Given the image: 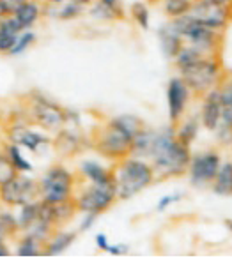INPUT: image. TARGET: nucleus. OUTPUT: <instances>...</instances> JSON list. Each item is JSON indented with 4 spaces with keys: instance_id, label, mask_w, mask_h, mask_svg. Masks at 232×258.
Returning <instances> with one entry per match:
<instances>
[{
    "instance_id": "19",
    "label": "nucleus",
    "mask_w": 232,
    "mask_h": 258,
    "mask_svg": "<svg viewBox=\"0 0 232 258\" xmlns=\"http://www.w3.org/2000/svg\"><path fill=\"white\" fill-rule=\"evenodd\" d=\"M78 175L85 182H94V184L114 182V172H112V168L100 165L96 161H90V159H85V161L80 163Z\"/></svg>"
},
{
    "instance_id": "22",
    "label": "nucleus",
    "mask_w": 232,
    "mask_h": 258,
    "mask_svg": "<svg viewBox=\"0 0 232 258\" xmlns=\"http://www.w3.org/2000/svg\"><path fill=\"white\" fill-rule=\"evenodd\" d=\"M20 32H22V27L18 25L15 16H2L0 18V53H11Z\"/></svg>"
},
{
    "instance_id": "12",
    "label": "nucleus",
    "mask_w": 232,
    "mask_h": 258,
    "mask_svg": "<svg viewBox=\"0 0 232 258\" xmlns=\"http://www.w3.org/2000/svg\"><path fill=\"white\" fill-rule=\"evenodd\" d=\"M220 165H221V158H220V154L214 151H204V152H199V154L192 156L188 170H186L192 186H195V187L211 186V182H213Z\"/></svg>"
},
{
    "instance_id": "30",
    "label": "nucleus",
    "mask_w": 232,
    "mask_h": 258,
    "mask_svg": "<svg viewBox=\"0 0 232 258\" xmlns=\"http://www.w3.org/2000/svg\"><path fill=\"white\" fill-rule=\"evenodd\" d=\"M37 41V34L34 32L32 29L30 30H22V32L18 34V39H16L15 46H13L11 53L13 57H16V55H23L29 48H32L34 44H36Z\"/></svg>"
},
{
    "instance_id": "4",
    "label": "nucleus",
    "mask_w": 232,
    "mask_h": 258,
    "mask_svg": "<svg viewBox=\"0 0 232 258\" xmlns=\"http://www.w3.org/2000/svg\"><path fill=\"white\" fill-rule=\"evenodd\" d=\"M22 111L25 113L27 120L36 127L48 131V133H57L62 129L68 120V110L62 108L59 103L50 99L44 94L32 90L22 99Z\"/></svg>"
},
{
    "instance_id": "31",
    "label": "nucleus",
    "mask_w": 232,
    "mask_h": 258,
    "mask_svg": "<svg viewBox=\"0 0 232 258\" xmlns=\"http://www.w3.org/2000/svg\"><path fill=\"white\" fill-rule=\"evenodd\" d=\"M131 13V18L135 20V23L138 27H142L144 30L149 29V22H151V11L144 2H135L129 9Z\"/></svg>"
},
{
    "instance_id": "18",
    "label": "nucleus",
    "mask_w": 232,
    "mask_h": 258,
    "mask_svg": "<svg viewBox=\"0 0 232 258\" xmlns=\"http://www.w3.org/2000/svg\"><path fill=\"white\" fill-rule=\"evenodd\" d=\"M76 235H78L76 232L57 228L44 242L43 256H59V254H62L73 246V242L76 240Z\"/></svg>"
},
{
    "instance_id": "20",
    "label": "nucleus",
    "mask_w": 232,
    "mask_h": 258,
    "mask_svg": "<svg viewBox=\"0 0 232 258\" xmlns=\"http://www.w3.org/2000/svg\"><path fill=\"white\" fill-rule=\"evenodd\" d=\"M158 39H160V46L161 51H163L165 57L174 58L175 53L179 51V48L182 46V37L181 34L175 30V27L172 25V22L163 23V25L158 29Z\"/></svg>"
},
{
    "instance_id": "5",
    "label": "nucleus",
    "mask_w": 232,
    "mask_h": 258,
    "mask_svg": "<svg viewBox=\"0 0 232 258\" xmlns=\"http://www.w3.org/2000/svg\"><path fill=\"white\" fill-rule=\"evenodd\" d=\"M179 76L184 80L188 89L197 96H204L216 89L223 80V69L218 55H204L193 64L179 69Z\"/></svg>"
},
{
    "instance_id": "38",
    "label": "nucleus",
    "mask_w": 232,
    "mask_h": 258,
    "mask_svg": "<svg viewBox=\"0 0 232 258\" xmlns=\"http://www.w3.org/2000/svg\"><path fill=\"white\" fill-rule=\"evenodd\" d=\"M11 237H9L8 230L4 228V225H2V221H0V242H4V240H9Z\"/></svg>"
},
{
    "instance_id": "23",
    "label": "nucleus",
    "mask_w": 232,
    "mask_h": 258,
    "mask_svg": "<svg viewBox=\"0 0 232 258\" xmlns=\"http://www.w3.org/2000/svg\"><path fill=\"white\" fill-rule=\"evenodd\" d=\"M89 8V15L101 22H117V20H124L126 16L121 4H112L105 0H94Z\"/></svg>"
},
{
    "instance_id": "37",
    "label": "nucleus",
    "mask_w": 232,
    "mask_h": 258,
    "mask_svg": "<svg viewBox=\"0 0 232 258\" xmlns=\"http://www.w3.org/2000/svg\"><path fill=\"white\" fill-rule=\"evenodd\" d=\"M13 254V249L9 247L8 240H4V242H0V258H8Z\"/></svg>"
},
{
    "instance_id": "33",
    "label": "nucleus",
    "mask_w": 232,
    "mask_h": 258,
    "mask_svg": "<svg viewBox=\"0 0 232 258\" xmlns=\"http://www.w3.org/2000/svg\"><path fill=\"white\" fill-rule=\"evenodd\" d=\"M182 200V193H170V195H165L163 198H161L160 202H158V205H156V211L158 212H163V211H167L170 205H174V204H177V202H181Z\"/></svg>"
},
{
    "instance_id": "35",
    "label": "nucleus",
    "mask_w": 232,
    "mask_h": 258,
    "mask_svg": "<svg viewBox=\"0 0 232 258\" xmlns=\"http://www.w3.org/2000/svg\"><path fill=\"white\" fill-rule=\"evenodd\" d=\"M128 249L129 247L126 246V244H110L108 249H107V253L114 254V256H122V254L128 253Z\"/></svg>"
},
{
    "instance_id": "13",
    "label": "nucleus",
    "mask_w": 232,
    "mask_h": 258,
    "mask_svg": "<svg viewBox=\"0 0 232 258\" xmlns=\"http://www.w3.org/2000/svg\"><path fill=\"white\" fill-rule=\"evenodd\" d=\"M218 90L221 97V117L213 133L216 135L218 144L232 145V78L221 80Z\"/></svg>"
},
{
    "instance_id": "39",
    "label": "nucleus",
    "mask_w": 232,
    "mask_h": 258,
    "mask_svg": "<svg viewBox=\"0 0 232 258\" xmlns=\"http://www.w3.org/2000/svg\"><path fill=\"white\" fill-rule=\"evenodd\" d=\"M44 6H50V8H54V6H59L62 4V2H66V0H41Z\"/></svg>"
},
{
    "instance_id": "26",
    "label": "nucleus",
    "mask_w": 232,
    "mask_h": 258,
    "mask_svg": "<svg viewBox=\"0 0 232 258\" xmlns=\"http://www.w3.org/2000/svg\"><path fill=\"white\" fill-rule=\"evenodd\" d=\"M16 223H18V232H27L39 218V200L30 202V204L20 205L15 212Z\"/></svg>"
},
{
    "instance_id": "10",
    "label": "nucleus",
    "mask_w": 232,
    "mask_h": 258,
    "mask_svg": "<svg viewBox=\"0 0 232 258\" xmlns=\"http://www.w3.org/2000/svg\"><path fill=\"white\" fill-rule=\"evenodd\" d=\"M39 200V184L27 173H16L8 182L0 184V205L18 209L20 205Z\"/></svg>"
},
{
    "instance_id": "41",
    "label": "nucleus",
    "mask_w": 232,
    "mask_h": 258,
    "mask_svg": "<svg viewBox=\"0 0 232 258\" xmlns=\"http://www.w3.org/2000/svg\"><path fill=\"white\" fill-rule=\"evenodd\" d=\"M204 2H214V4H232V0H204Z\"/></svg>"
},
{
    "instance_id": "15",
    "label": "nucleus",
    "mask_w": 232,
    "mask_h": 258,
    "mask_svg": "<svg viewBox=\"0 0 232 258\" xmlns=\"http://www.w3.org/2000/svg\"><path fill=\"white\" fill-rule=\"evenodd\" d=\"M220 117H221V97H220V90L216 87V89L204 94V101H202V106H200V115H199L200 125L213 133L214 129H216L218 122H220Z\"/></svg>"
},
{
    "instance_id": "32",
    "label": "nucleus",
    "mask_w": 232,
    "mask_h": 258,
    "mask_svg": "<svg viewBox=\"0 0 232 258\" xmlns=\"http://www.w3.org/2000/svg\"><path fill=\"white\" fill-rule=\"evenodd\" d=\"M16 173H18V172H16L15 166H13L11 161L8 159V156H6V151L0 152V184L8 182V180L13 179V177H15Z\"/></svg>"
},
{
    "instance_id": "17",
    "label": "nucleus",
    "mask_w": 232,
    "mask_h": 258,
    "mask_svg": "<svg viewBox=\"0 0 232 258\" xmlns=\"http://www.w3.org/2000/svg\"><path fill=\"white\" fill-rule=\"evenodd\" d=\"M52 145L62 154H76L83 147V137L75 127H69L68 124L57 131V137L52 138Z\"/></svg>"
},
{
    "instance_id": "2",
    "label": "nucleus",
    "mask_w": 232,
    "mask_h": 258,
    "mask_svg": "<svg viewBox=\"0 0 232 258\" xmlns=\"http://www.w3.org/2000/svg\"><path fill=\"white\" fill-rule=\"evenodd\" d=\"M142 127L144 122L135 115H117L96 127L90 140V147L110 161H121L131 154L133 140Z\"/></svg>"
},
{
    "instance_id": "24",
    "label": "nucleus",
    "mask_w": 232,
    "mask_h": 258,
    "mask_svg": "<svg viewBox=\"0 0 232 258\" xmlns=\"http://www.w3.org/2000/svg\"><path fill=\"white\" fill-rule=\"evenodd\" d=\"M211 187L218 197H232V161L221 163L211 182Z\"/></svg>"
},
{
    "instance_id": "21",
    "label": "nucleus",
    "mask_w": 232,
    "mask_h": 258,
    "mask_svg": "<svg viewBox=\"0 0 232 258\" xmlns=\"http://www.w3.org/2000/svg\"><path fill=\"white\" fill-rule=\"evenodd\" d=\"M18 239H16V246H15V254L20 258H36V256H43V249H44V240H41L39 237H36L34 233L29 232H22L18 233Z\"/></svg>"
},
{
    "instance_id": "3",
    "label": "nucleus",
    "mask_w": 232,
    "mask_h": 258,
    "mask_svg": "<svg viewBox=\"0 0 232 258\" xmlns=\"http://www.w3.org/2000/svg\"><path fill=\"white\" fill-rule=\"evenodd\" d=\"M112 172L117 200H131L156 180L153 166L135 156H126L121 161H115Z\"/></svg>"
},
{
    "instance_id": "11",
    "label": "nucleus",
    "mask_w": 232,
    "mask_h": 258,
    "mask_svg": "<svg viewBox=\"0 0 232 258\" xmlns=\"http://www.w3.org/2000/svg\"><path fill=\"white\" fill-rule=\"evenodd\" d=\"M188 15L199 23L206 25L207 29L223 32L232 22V4H214V2L193 0Z\"/></svg>"
},
{
    "instance_id": "28",
    "label": "nucleus",
    "mask_w": 232,
    "mask_h": 258,
    "mask_svg": "<svg viewBox=\"0 0 232 258\" xmlns=\"http://www.w3.org/2000/svg\"><path fill=\"white\" fill-rule=\"evenodd\" d=\"M54 8H57L54 16L57 20H62V22H71V20L80 18V16L83 15V11H85V8L75 4L73 0H66V2H62V4H59V6H54Z\"/></svg>"
},
{
    "instance_id": "36",
    "label": "nucleus",
    "mask_w": 232,
    "mask_h": 258,
    "mask_svg": "<svg viewBox=\"0 0 232 258\" xmlns=\"http://www.w3.org/2000/svg\"><path fill=\"white\" fill-rule=\"evenodd\" d=\"M94 242H96V247L100 251H107L108 246H110V240H108V237L105 235V233H98V235L94 237Z\"/></svg>"
},
{
    "instance_id": "42",
    "label": "nucleus",
    "mask_w": 232,
    "mask_h": 258,
    "mask_svg": "<svg viewBox=\"0 0 232 258\" xmlns=\"http://www.w3.org/2000/svg\"><path fill=\"white\" fill-rule=\"evenodd\" d=\"M225 225H227V228L232 232V219H225Z\"/></svg>"
},
{
    "instance_id": "14",
    "label": "nucleus",
    "mask_w": 232,
    "mask_h": 258,
    "mask_svg": "<svg viewBox=\"0 0 232 258\" xmlns=\"http://www.w3.org/2000/svg\"><path fill=\"white\" fill-rule=\"evenodd\" d=\"M192 90L184 83L181 76H174L167 87V104H168V118L170 124H177L184 117L186 106H188Z\"/></svg>"
},
{
    "instance_id": "34",
    "label": "nucleus",
    "mask_w": 232,
    "mask_h": 258,
    "mask_svg": "<svg viewBox=\"0 0 232 258\" xmlns=\"http://www.w3.org/2000/svg\"><path fill=\"white\" fill-rule=\"evenodd\" d=\"M98 216L96 214H83V219L78 226V232H87L94 226V221H96Z\"/></svg>"
},
{
    "instance_id": "27",
    "label": "nucleus",
    "mask_w": 232,
    "mask_h": 258,
    "mask_svg": "<svg viewBox=\"0 0 232 258\" xmlns=\"http://www.w3.org/2000/svg\"><path fill=\"white\" fill-rule=\"evenodd\" d=\"M6 156H8V159L11 161V165L15 166V170L18 173H30L34 170L32 163L29 161V159L23 156L22 152V147H18V145L15 144H9V142H6Z\"/></svg>"
},
{
    "instance_id": "43",
    "label": "nucleus",
    "mask_w": 232,
    "mask_h": 258,
    "mask_svg": "<svg viewBox=\"0 0 232 258\" xmlns=\"http://www.w3.org/2000/svg\"><path fill=\"white\" fill-rule=\"evenodd\" d=\"M0 133H2V118H0Z\"/></svg>"
},
{
    "instance_id": "25",
    "label": "nucleus",
    "mask_w": 232,
    "mask_h": 258,
    "mask_svg": "<svg viewBox=\"0 0 232 258\" xmlns=\"http://www.w3.org/2000/svg\"><path fill=\"white\" fill-rule=\"evenodd\" d=\"M175 127V137L186 145H192L193 142L197 140L199 137V129H200V118L192 115V117L184 118V120H179L177 124L174 125Z\"/></svg>"
},
{
    "instance_id": "29",
    "label": "nucleus",
    "mask_w": 232,
    "mask_h": 258,
    "mask_svg": "<svg viewBox=\"0 0 232 258\" xmlns=\"http://www.w3.org/2000/svg\"><path fill=\"white\" fill-rule=\"evenodd\" d=\"M193 0H163V13L170 20L184 16L192 9Z\"/></svg>"
},
{
    "instance_id": "1",
    "label": "nucleus",
    "mask_w": 232,
    "mask_h": 258,
    "mask_svg": "<svg viewBox=\"0 0 232 258\" xmlns=\"http://www.w3.org/2000/svg\"><path fill=\"white\" fill-rule=\"evenodd\" d=\"M129 156L146 159L153 166L156 179L184 175L192 159L190 145L182 144L175 137L174 124L160 129H149L144 125L133 140Z\"/></svg>"
},
{
    "instance_id": "9",
    "label": "nucleus",
    "mask_w": 232,
    "mask_h": 258,
    "mask_svg": "<svg viewBox=\"0 0 232 258\" xmlns=\"http://www.w3.org/2000/svg\"><path fill=\"white\" fill-rule=\"evenodd\" d=\"M172 25L181 34L182 41L190 46L197 48L206 55H218L221 48V32H216L213 29H207L206 25L193 20L190 15L179 16L170 20Z\"/></svg>"
},
{
    "instance_id": "16",
    "label": "nucleus",
    "mask_w": 232,
    "mask_h": 258,
    "mask_svg": "<svg viewBox=\"0 0 232 258\" xmlns=\"http://www.w3.org/2000/svg\"><path fill=\"white\" fill-rule=\"evenodd\" d=\"M13 16L18 22V25L22 27V30H30L44 16V4L41 0H25Z\"/></svg>"
},
{
    "instance_id": "40",
    "label": "nucleus",
    "mask_w": 232,
    "mask_h": 258,
    "mask_svg": "<svg viewBox=\"0 0 232 258\" xmlns=\"http://www.w3.org/2000/svg\"><path fill=\"white\" fill-rule=\"evenodd\" d=\"M73 2H75V4H78V6H82V8H89L94 0H73Z\"/></svg>"
},
{
    "instance_id": "7",
    "label": "nucleus",
    "mask_w": 232,
    "mask_h": 258,
    "mask_svg": "<svg viewBox=\"0 0 232 258\" xmlns=\"http://www.w3.org/2000/svg\"><path fill=\"white\" fill-rule=\"evenodd\" d=\"M117 202V193H115L114 182L94 184L83 182L76 184L73 204L76 207V212L82 214H103Z\"/></svg>"
},
{
    "instance_id": "6",
    "label": "nucleus",
    "mask_w": 232,
    "mask_h": 258,
    "mask_svg": "<svg viewBox=\"0 0 232 258\" xmlns=\"http://www.w3.org/2000/svg\"><path fill=\"white\" fill-rule=\"evenodd\" d=\"M39 200L47 204H64L73 200L76 189V173H73L64 165H54L41 175Z\"/></svg>"
},
{
    "instance_id": "8",
    "label": "nucleus",
    "mask_w": 232,
    "mask_h": 258,
    "mask_svg": "<svg viewBox=\"0 0 232 258\" xmlns=\"http://www.w3.org/2000/svg\"><path fill=\"white\" fill-rule=\"evenodd\" d=\"M2 133H4L6 142L27 149L34 154H37L43 147L52 145V138L43 129L39 131V129H36V125L30 124L22 110H18V113L13 115V118L8 124H2Z\"/></svg>"
}]
</instances>
